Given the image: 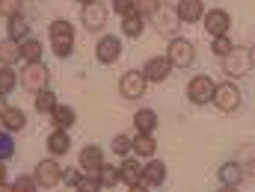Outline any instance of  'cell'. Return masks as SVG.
<instances>
[{
  "mask_svg": "<svg viewBox=\"0 0 255 192\" xmlns=\"http://www.w3.org/2000/svg\"><path fill=\"white\" fill-rule=\"evenodd\" d=\"M202 24H205V30H208L211 39H214V36H229V30H232V15H229L226 9H205Z\"/></svg>",
  "mask_w": 255,
  "mask_h": 192,
  "instance_id": "11",
  "label": "cell"
},
{
  "mask_svg": "<svg viewBox=\"0 0 255 192\" xmlns=\"http://www.w3.org/2000/svg\"><path fill=\"white\" fill-rule=\"evenodd\" d=\"M211 104H214L220 113L232 116V113H238V110H241V104H244V95H241V89L235 86V80H226V83H217Z\"/></svg>",
  "mask_w": 255,
  "mask_h": 192,
  "instance_id": "4",
  "label": "cell"
},
{
  "mask_svg": "<svg viewBox=\"0 0 255 192\" xmlns=\"http://www.w3.org/2000/svg\"><path fill=\"white\" fill-rule=\"evenodd\" d=\"M80 178H83V172H80V169H63V181H60V184H65L68 190L74 192V187L80 184Z\"/></svg>",
  "mask_w": 255,
  "mask_h": 192,
  "instance_id": "39",
  "label": "cell"
},
{
  "mask_svg": "<svg viewBox=\"0 0 255 192\" xmlns=\"http://www.w3.org/2000/svg\"><path fill=\"white\" fill-rule=\"evenodd\" d=\"M145 89H148V80L142 77L139 68H130V71H125L119 77V95H122V101H139V98H145Z\"/></svg>",
  "mask_w": 255,
  "mask_h": 192,
  "instance_id": "6",
  "label": "cell"
},
{
  "mask_svg": "<svg viewBox=\"0 0 255 192\" xmlns=\"http://www.w3.org/2000/svg\"><path fill=\"white\" fill-rule=\"evenodd\" d=\"M235 48V42L229 39V36H214L211 39V54L217 57V60H223V57H229V51Z\"/></svg>",
  "mask_w": 255,
  "mask_h": 192,
  "instance_id": "32",
  "label": "cell"
},
{
  "mask_svg": "<svg viewBox=\"0 0 255 192\" xmlns=\"http://www.w3.org/2000/svg\"><path fill=\"white\" fill-rule=\"evenodd\" d=\"M3 184H9V181H6V163H0V187H3Z\"/></svg>",
  "mask_w": 255,
  "mask_h": 192,
  "instance_id": "42",
  "label": "cell"
},
{
  "mask_svg": "<svg viewBox=\"0 0 255 192\" xmlns=\"http://www.w3.org/2000/svg\"><path fill=\"white\" fill-rule=\"evenodd\" d=\"M157 6H160V0H133V12H136V15H142L145 21L154 15V9H157Z\"/></svg>",
  "mask_w": 255,
  "mask_h": 192,
  "instance_id": "37",
  "label": "cell"
},
{
  "mask_svg": "<svg viewBox=\"0 0 255 192\" xmlns=\"http://www.w3.org/2000/svg\"><path fill=\"white\" fill-rule=\"evenodd\" d=\"M77 3H92V0H77Z\"/></svg>",
  "mask_w": 255,
  "mask_h": 192,
  "instance_id": "47",
  "label": "cell"
},
{
  "mask_svg": "<svg viewBox=\"0 0 255 192\" xmlns=\"http://www.w3.org/2000/svg\"><path fill=\"white\" fill-rule=\"evenodd\" d=\"M235 163H241L244 169H253V163H255V145L253 142L238 145V151H235Z\"/></svg>",
  "mask_w": 255,
  "mask_h": 192,
  "instance_id": "31",
  "label": "cell"
},
{
  "mask_svg": "<svg viewBox=\"0 0 255 192\" xmlns=\"http://www.w3.org/2000/svg\"><path fill=\"white\" fill-rule=\"evenodd\" d=\"M30 36H33V27H30L27 15H15V18H9L6 39H12V42H24V39H30Z\"/></svg>",
  "mask_w": 255,
  "mask_h": 192,
  "instance_id": "22",
  "label": "cell"
},
{
  "mask_svg": "<svg viewBox=\"0 0 255 192\" xmlns=\"http://www.w3.org/2000/svg\"><path fill=\"white\" fill-rule=\"evenodd\" d=\"M107 18H110V9H107V3H101V0L83 3V9H80V21H83V27L92 30V33L104 30V27H107Z\"/></svg>",
  "mask_w": 255,
  "mask_h": 192,
  "instance_id": "9",
  "label": "cell"
},
{
  "mask_svg": "<svg viewBox=\"0 0 255 192\" xmlns=\"http://www.w3.org/2000/svg\"><path fill=\"white\" fill-rule=\"evenodd\" d=\"M0 63H3V65L21 63V57H18V42H12V39L0 42Z\"/></svg>",
  "mask_w": 255,
  "mask_h": 192,
  "instance_id": "30",
  "label": "cell"
},
{
  "mask_svg": "<svg viewBox=\"0 0 255 192\" xmlns=\"http://www.w3.org/2000/svg\"><path fill=\"white\" fill-rule=\"evenodd\" d=\"M175 15H178L181 24H196V21H202V15H205V0H178V3H175Z\"/></svg>",
  "mask_w": 255,
  "mask_h": 192,
  "instance_id": "17",
  "label": "cell"
},
{
  "mask_svg": "<svg viewBox=\"0 0 255 192\" xmlns=\"http://www.w3.org/2000/svg\"><path fill=\"white\" fill-rule=\"evenodd\" d=\"M142 30H145V18H142V15L130 12V15L122 18V36H125V39H139Z\"/></svg>",
  "mask_w": 255,
  "mask_h": 192,
  "instance_id": "27",
  "label": "cell"
},
{
  "mask_svg": "<svg viewBox=\"0 0 255 192\" xmlns=\"http://www.w3.org/2000/svg\"><path fill=\"white\" fill-rule=\"evenodd\" d=\"M116 169H119V184H125V187H133L142 181V163L133 157H122V166H116Z\"/></svg>",
  "mask_w": 255,
  "mask_h": 192,
  "instance_id": "18",
  "label": "cell"
},
{
  "mask_svg": "<svg viewBox=\"0 0 255 192\" xmlns=\"http://www.w3.org/2000/svg\"><path fill=\"white\" fill-rule=\"evenodd\" d=\"M6 107H9V101H6V95H0V116L6 113Z\"/></svg>",
  "mask_w": 255,
  "mask_h": 192,
  "instance_id": "43",
  "label": "cell"
},
{
  "mask_svg": "<svg viewBox=\"0 0 255 192\" xmlns=\"http://www.w3.org/2000/svg\"><path fill=\"white\" fill-rule=\"evenodd\" d=\"M128 192H148V187L139 181V184H133V187H128Z\"/></svg>",
  "mask_w": 255,
  "mask_h": 192,
  "instance_id": "41",
  "label": "cell"
},
{
  "mask_svg": "<svg viewBox=\"0 0 255 192\" xmlns=\"http://www.w3.org/2000/svg\"><path fill=\"white\" fill-rule=\"evenodd\" d=\"M18 86H21L24 92H30V95L48 89V86H51V68H48L45 63L24 65V68L18 71Z\"/></svg>",
  "mask_w": 255,
  "mask_h": 192,
  "instance_id": "3",
  "label": "cell"
},
{
  "mask_svg": "<svg viewBox=\"0 0 255 192\" xmlns=\"http://www.w3.org/2000/svg\"><path fill=\"white\" fill-rule=\"evenodd\" d=\"M95 178H98L101 190H113V187H119V169H116L113 163H107V160H104V166L95 172Z\"/></svg>",
  "mask_w": 255,
  "mask_h": 192,
  "instance_id": "28",
  "label": "cell"
},
{
  "mask_svg": "<svg viewBox=\"0 0 255 192\" xmlns=\"http://www.w3.org/2000/svg\"><path fill=\"white\" fill-rule=\"evenodd\" d=\"M214 89H217L214 77H208V74H196L190 83H187V101H190L193 107H205V104H211Z\"/></svg>",
  "mask_w": 255,
  "mask_h": 192,
  "instance_id": "8",
  "label": "cell"
},
{
  "mask_svg": "<svg viewBox=\"0 0 255 192\" xmlns=\"http://www.w3.org/2000/svg\"><path fill=\"white\" fill-rule=\"evenodd\" d=\"M74 192H104V190H101V184H98V178H95V175H83V178H80V184L74 187Z\"/></svg>",
  "mask_w": 255,
  "mask_h": 192,
  "instance_id": "38",
  "label": "cell"
},
{
  "mask_svg": "<svg viewBox=\"0 0 255 192\" xmlns=\"http://www.w3.org/2000/svg\"><path fill=\"white\" fill-rule=\"evenodd\" d=\"M220 192H241V187H220Z\"/></svg>",
  "mask_w": 255,
  "mask_h": 192,
  "instance_id": "44",
  "label": "cell"
},
{
  "mask_svg": "<svg viewBox=\"0 0 255 192\" xmlns=\"http://www.w3.org/2000/svg\"><path fill=\"white\" fill-rule=\"evenodd\" d=\"M101 166H104V151L98 145H83L80 154H77V169L83 175H95Z\"/></svg>",
  "mask_w": 255,
  "mask_h": 192,
  "instance_id": "13",
  "label": "cell"
},
{
  "mask_svg": "<svg viewBox=\"0 0 255 192\" xmlns=\"http://www.w3.org/2000/svg\"><path fill=\"white\" fill-rule=\"evenodd\" d=\"M217 181H220L223 187H241V184L247 181V169H244L241 163H235V160H226V163L217 169Z\"/></svg>",
  "mask_w": 255,
  "mask_h": 192,
  "instance_id": "15",
  "label": "cell"
},
{
  "mask_svg": "<svg viewBox=\"0 0 255 192\" xmlns=\"http://www.w3.org/2000/svg\"><path fill=\"white\" fill-rule=\"evenodd\" d=\"M166 172H169V169H166V163L151 157V160L142 166V184H145L148 190H157V187H163V184H166Z\"/></svg>",
  "mask_w": 255,
  "mask_h": 192,
  "instance_id": "14",
  "label": "cell"
},
{
  "mask_svg": "<svg viewBox=\"0 0 255 192\" xmlns=\"http://www.w3.org/2000/svg\"><path fill=\"white\" fill-rule=\"evenodd\" d=\"M250 51H253V60H255V45H253V48H250Z\"/></svg>",
  "mask_w": 255,
  "mask_h": 192,
  "instance_id": "46",
  "label": "cell"
},
{
  "mask_svg": "<svg viewBox=\"0 0 255 192\" xmlns=\"http://www.w3.org/2000/svg\"><path fill=\"white\" fill-rule=\"evenodd\" d=\"M0 122H3L6 133H18V130L27 128V113L21 107H6V113L0 116Z\"/></svg>",
  "mask_w": 255,
  "mask_h": 192,
  "instance_id": "23",
  "label": "cell"
},
{
  "mask_svg": "<svg viewBox=\"0 0 255 192\" xmlns=\"http://www.w3.org/2000/svg\"><path fill=\"white\" fill-rule=\"evenodd\" d=\"M45 145H48V154L57 160V157L68 154V148H71V136H68V130H51Z\"/></svg>",
  "mask_w": 255,
  "mask_h": 192,
  "instance_id": "21",
  "label": "cell"
},
{
  "mask_svg": "<svg viewBox=\"0 0 255 192\" xmlns=\"http://www.w3.org/2000/svg\"><path fill=\"white\" fill-rule=\"evenodd\" d=\"M110 3H113V12H116L119 18H125V15L133 12V0H110Z\"/></svg>",
  "mask_w": 255,
  "mask_h": 192,
  "instance_id": "40",
  "label": "cell"
},
{
  "mask_svg": "<svg viewBox=\"0 0 255 192\" xmlns=\"http://www.w3.org/2000/svg\"><path fill=\"white\" fill-rule=\"evenodd\" d=\"M12 190L15 192H39V184L33 181V175H18L12 181Z\"/></svg>",
  "mask_w": 255,
  "mask_h": 192,
  "instance_id": "36",
  "label": "cell"
},
{
  "mask_svg": "<svg viewBox=\"0 0 255 192\" xmlns=\"http://www.w3.org/2000/svg\"><path fill=\"white\" fill-rule=\"evenodd\" d=\"M163 57L169 60L172 68H190L196 63V45H193L190 39H184V36H172Z\"/></svg>",
  "mask_w": 255,
  "mask_h": 192,
  "instance_id": "5",
  "label": "cell"
},
{
  "mask_svg": "<svg viewBox=\"0 0 255 192\" xmlns=\"http://www.w3.org/2000/svg\"><path fill=\"white\" fill-rule=\"evenodd\" d=\"M74 122H77V113H74V107H68V104H57V110L51 113L54 130H71Z\"/></svg>",
  "mask_w": 255,
  "mask_h": 192,
  "instance_id": "25",
  "label": "cell"
},
{
  "mask_svg": "<svg viewBox=\"0 0 255 192\" xmlns=\"http://www.w3.org/2000/svg\"><path fill=\"white\" fill-rule=\"evenodd\" d=\"M142 71V77L148 80V83H163L166 77H169V71H172V65L166 57H151V60H145V68H139Z\"/></svg>",
  "mask_w": 255,
  "mask_h": 192,
  "instance_id": "16",
  "label": "cell"
},
{
  "mask_svg": "<svg viewBox=\"0 0 255 192\" xmlns=\"http://www.w3.org/2000/svg\"><path fill=\"white\" fill-rule=\"evenodd\" d=\"M12 157H15V139H12V133L0 130V163H9Z\"/></svg>",
  "mask_w": 255,
  "mask_h": 192,
  "instance_id": "33",
  "label": "cell"
},
{
  "mask_svg": "<svg viewBox=\"0 0 255 192\" xmlns=\"http://www.w3.org/2000/svg\"><path fill=\"white\" fill-rule=\"evenodd\" d=\"M133 128H136V133H148V136H154V130H157V113H154L151 107L136 110V113H133Z\"/></svg>",
  "mask_w": 255,
  "mask_h": 192,
  "instance_id": "24",
  "label": "cell"
},
{
  "mask_svg": "<svg viewBox=\"0 0 255 192\" xmlns=\"http://www.w3.org/2000/svg\"><path fill=\"white\" fill-rule=\"evenodd\" d=\"M253 51L250 48H244V45H235L232 51H229V57H223V74L229 77V80H238V77H250L253 74Z\"/></svg>",
  "mask_w": 255,
  "mask_h": 192,
  "instance_id": "2",
  "label": "cell"
},
{
  "mask_svg": "<svg viewBox=\"0 0 255 192\" xmlns=\"http://www.w3.org/2000/svg\"><path fill=\"white\" fill-rule=\"evenodd\" d=\"M110 151H113L116 157H128V154H130V136H128V133L113 136V142H110Z\"/></svg>",
  "mask_w": 255,
  "mask_h": 192,
  "instance_id": "35",
  "label": "cell"
},
{
  "mask_svg": "<svg viewBox=\"0 0 255 192\" xmlns=\"http://www.w3.org/2000/svg\"><path fill=\"white\" fill-rule=\"evenodd\" d=\"M122 57V39L119 36H101L95 45V60L101 65H116Z\"/></svg>",
  "mask_w": 255,
  "mask_h": 192,
  "instance_id": "12",
  "label": "cell"
},
{
  "mask_svg": "<svg viewBox=\"0 0 255 192\" xmlns=\"http://www.w3.org/2000/svg\"><path fill=\"white\" fill-rule=\"evenodd\" d=\"M57 104H60V98H57V92L48 86V89H42V92H36V98H33V107H36V113H42V116H51L54 110H57Z\"/></svg>",
  "mask_w": 255,
  "mask_h": 192,
  "instance_id": "26",
  "label": "cell"
},
{
  "mask_svg": "<svg viewBox=\"0 0 255 192\" xmlns=\"http://www.w3.org/2000/svg\"><path fill=\"white\" fill-rule=\"evenodd\" d=\"M148 21H151V27H154L160 36H172V33L181 30V21H178V15H175V6H166V3H160Z\"/></svg>",
  "mask_w": 255,
  "mask_h": 192,
  "instance_id": "10",
  "label": "cell"
},
{
  "mask_svg": "<svg viewBox=\"0 0 255 192\" xmlns=\"http://www.w3.org/2000/svg\"><path fill=\"white\" fill-rule=\"evenodd\" d=\"M130 154H136V157H142V160H151V157L157 154V139L148 136V133L130 136Z\"/></svg>",
  "mask_w": 255,
  "mask_h": 192,
  "instance_id": "19",
  "label": "cell"
},
{
  "mask_svg": "<svg viewBox=\"0 0 255 192\" xmlns=\"http://www.w3.org/2000/svg\"><path fill=\"white\" fill-rule=\"evenodd\" d=\"M42 54H45V48H42V42L39 39H24V42H18V57H21V63L24 65H33V63H42Z\"/></svg>",
  "mask_w": 255,
  "mask_h": 192,
  "instance_id": "20",
  "label": "cell"
},
{
  "mask_svg": "<svg viewBox=\"0 0 255 192\" xmlns=\"http://www.w3.org/2000/svg\"><path fill=\"white\" fill-rule=\"evenodd\" d=\"M253 169H255V163H253Z\"/></svg>",
  "mask_w": 255,
  "mask_h": 192,
  "instance_id": "48",
  "label": "cell"
},
{
  "mask_svg": "<svg viewBox=\"0 0 255 192\" xmlns=\"http://www.w3.org/2000/svg\"><path fill=\"white\" fill-rule=\"evenodd\" d=\"M18 86V71L12 65H0V95H9Z\"/></svg>",
  "mask_w": 255,
  "mask_h": 192,
  "instance_id": "29",
  "label": "cell"
},
{
  "mask_svg": "<svg viewBox=\"0 0 255 192\" xmlns=\"http://www.w3.org/2000/svg\"><path fill=\"white\" fill-rule=\"evenodd\" d=\"M48 36H51V51H54V57H57V60H68L71 51H74V42H77V39H74V24L65 21V18H57V21H51Z\"/></svg>",
  "mask_w": 255,
  "mask_h": 192,
  "instance_id": "1",
  "label": "cell"
},
{
  "mask_svg": "<svg viewBox=\"0 0 255 192\" xmlns=\"http://www.w3.org/2000/svg\"><path fill=\"white\" fill-rule=\"evenodd\" d=\"M15 15H24V0H0V18H15Z\"/></svg>",
  "mask_w": 255,
  "mask_h": 192,
  "instance_id": "34",
  "label": "cell"
},
{
  "mask_svg": "<svg viewBox=\"0 0 255 192\" xmlns=\"http://www.w3.org/2000/svg\"><path fill=\"white\" fill-rule=\"evenodd\" d=\"M33 181L39 184V190H54V187H60V181H63V166H60L54 157H48V160L36 163Z\"/></svg>",
  "mask_w": 255,
  "mask_h": 192,
  "instance_id": "7",
  "label": "cell"
},
{
  "mask_svg": "<svg viewBox=\"0 0 255 192\" xmlns=\"http://www.w3.org/2000/svg\"><path fill=\"white\" fill-rule=\"evenodd\" d=\"M0 65H3V63H0Z\"/></svg>",
  "mask_w": 255,
  "mask_h": 192,
  "instance_id": "49",
  "label": "cell"
},
{
  "mask_svg": "<svg viewBox=\"0 0 255 192\" xmlns=\"http://www.w3.org/2000/svg\"><path fill=\"white\" fill-rule=\"evenodd\" d=\"M0 192H15V190H12V184H3V187H0Z\"/></svg>",
  "mask_w": 255,
  "mask_h": 192,
  "instance_id": "45",
  "label": "cell"
}]
</instances>
